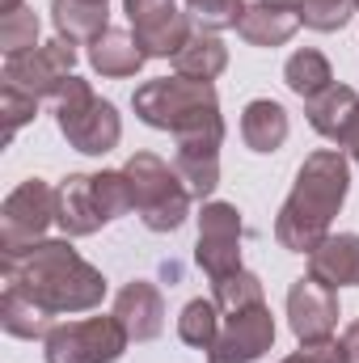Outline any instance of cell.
Instances as JSON below:
<instances>
[{"mask_svg": "<svg viewBox=\"0 0 359 363\" xmlns=\"http://www.w3.org/2000/svg\"><path fill=\"white\" fill-rule=\"evenodd\" d=\"M0 271H4V287L26 291L51 317L89 313L106 296V274L93 262H85L68 237L38 241V245L17 250V254H0Z\"/></svg>", "mask_w": 359, "mask_h": 363, "instance_id": "1", "label": "cell"}, {"mask_svg": "<svg viewBox=\"0 0 359 363\" xmlns=\"http://www.w3.org/2000/svg\"><path fill=\"white\" fill-rule=\"evenodd\" d=\"M351 190V157L343 148H317L296 169L292 194L275 216V241L287 254H313L326 237L334 216L343 211Z\"/></svg>", "mask_w": 359, "mask_h": 363, "instance_id": "2", "label": "cell"}, {"mask_svg": "<svg viewBox=\"0 0 359 363\" xmlns=\"http://www.w3.org/2000/svg\"><path fill=\"white\" fill-rule=\"evenodd\" d=\"M131 106H136V118H140V123H148V127H157V131H170L174 140L224 131L220 97H216L211 85H203V81H186V77L148 81V85L136 89Z\"/></svg>", "mask_w": 359, "mask_h": 363, "instance_id": "3", "label": "cell"}, {"mask_svg": "<svg viewBox=\"0 0 359 363\" xmlns=\"http://www.w3.org/2000/svg\"><path fill=\"white\" fill-rule=\"evenodd\" d=\"M127 186H131V203H136V216L144 220V228L153 233H174L186 224L190 216V190L178 178L174 165H165L157 152H131L127 165Z\"/></svg>", "mask_w": 359, "mask_h": 363, "instance_id": "4", "label": "cell"}, {"mask_svg": "<svg viewBox=\"0 0 359 363\" xmlns=\"http://www.w3.org/2000/svg\"><path fill=\"white\" fill-rule=\"evenodd\" d=\"M55 127H60V135L77 148V152H85V157H106L110 148H118V140H123V118H118V110L106 101V97H97L93 93L89 81H81V77H72L64 93L55 97Z\"/></svg>", "mask_w": 359, "mask_h": 363, "instance_id": "5", "label": "cell"}, {"mask_svg": "<svg viewBox=\"0 0 359 363\" xmlns=\"http://www.w3.org/2000/svg\"><path fill=\"white\" fill-rule=\"evenodd\" d=\"M127 330L118 317H85V321H64L43 338L47 363H118L127 351Z\"/></svg>", "mask_w": 359, "mask_h": 363, "instance_id": "6", "label": "cell"}, {"mask_svg": "<svg viewBox=\"0 0 359 363\" xmlns=\"http://www.w3.org/2000/svg\"><path fill=\"white\" fill-rule=\"evenodd\" d=\"M51 224H55V186H47L43 178H26L17 190H9L0 207V254H17L47 241Z\"/></svg>", "mask_w": 359, "mask_h": 363, "instance_id": "7", "label": "cell"}, {"mask_svg": "<svg viewBox=\"0 0 359 363\" xmlns=\"http://www.w3.org/2000/svg\"><path fill=\"white\" fill-rule=\"evenodd\" d=\"M77 43L68 38H51L34 51H21V55H4V85L30 93V97H60L64 85L77 77Z\"/></svg>", "mask_w": 359, "mask_h": 363, "instance_id": "8", "label": "cell"}, {"mask_svg": "<svg viewBox=\"0 0 359 363\" xmlns=\"http://www.w3.org/2000/svg\"><path fill=\"white\" fill-rule=\"evenodd\" d=\"M123 9H127L136 43L144 47L148 60H174L194 34L190 30L194 21L178 0H123Z\"/></svg>", "mask_w": 359, "mask_h": 363, "instance_id": "9", "label": "cell"}, {"mask_svg": "<svg viewBox=\"0 0 359 363\" xmlns=\"http://www.w3.org/2000/svg\"><path fill=\"white\" fill-rule=\"evenodd\" d=\"M194 262L207 279L241 271V211L233 203H203L199 211V241H194Z\"/></svg>", "mask_w": 359, "mask_h": 363, "instance_id": "10", "label": "cell"}, {"mask_svg": "<svg viewBox=\"0 0 359 363\" xmlns=\"http://www.w3.org/2000/svg\"><path fill=\"white\" fill-rule=\"evenodd\" d=\"M275 347V317L267 304L228 313V321L220 325V338L211 342L207 363H254Z\"/></svg>", "mask_w": 359, "mask_h": 363, "instance_id": "11", "label": "cell"}, {"mask_svg": "<svg viewBox=\"0 0 359 363\" xmlns=\"http://www.w3.org/2000/svg\"><path fill=\"white\" fill-rule=\"evenodd\" d=\"M287 325L300 342H326L338 330V291L317 283L313 274L287 287Z\"/></svg>", "mask_w": 359, "mask_h": 363, "instance_id": "12", "label": "cell"}, {"mask_svg": "<svg viewBox=\"0 0 359 363\" xmlns=\"http://www.w3.org/2000/svg\"><path fill=\"white\" fill-rule=\"evenodd\" d=\"M110 313L118 317V325L127 330L131 342H153V338H161V330H165V296H161L157 283H148V279L123 283Z\"/></svg>", "mask_w": 359, "mask_h": 363, "instance_id": "13", "label": "cell"}, {"mask_svg": "<svg viewBox=\"0 0 359 363\" xmlns=\"http://www.w3.org/2000/svg\"><path fill=\"white\" fill-rule=\"evenodd\" d=\"M55 224L64 228V237H93L97 228H106L93 174H68L55 186Z\"/></svg>", "mask_w": 359, "mask_h": 363, "instance_id": "14", "label": "cell"}, {"mask_svg": "<svg viewBox=\"0 0 359 363\" xmlns=\"http://www.w3.org/2000/svg\"><path fill=\"white\" fill-rule=\"evenodd\" d=\"M220 144H224V131H207V135H186V140H178L174 169L186 182L190 199H207L220 186Z\"/></svg>", "mask_w": 359, "mask_h": 363, "instance_id": "15", "label": "cell"}, {"mask_svg": "<svg viewBox=\"0 0 359 363\" xmlns=\"http://www.w3.org/2000/svg\"><path fill=\"white\" fill-rule=\"evenodd\" d=\"M309 274L326 287H359V233H330L313 254H309Z\"/></svg>", "mask_w": 359, "mask_h": 363, "instance_id": "16", "label": "cell"}, {"mask_svg": "<svg viewBox=\"0 0 359 363\" xmlns=\"http://www.w3.org/2000/svg\"><path fill=\"white\" fill-rule=\"evenodd\" d=\"M304 114H309V127L326 140H334L343 148L347 131L355 127L359 118V93L351 85H330L326 93H317L313 101H304Z\"/></svg>", "mask_w": 359, "mask_h": 363, "instance_id": "17", "label": "cell"}, {"mask_svg": "<svg viewBox=\"0 0 359 363\" xmlns=\"http://www.w3.org/2000/svg\"><path fill=\"white\" fill-rule=\"evenodd\" d=\"M287 131H292L287 110L279 101H270V97H254L241 110V140H245L250 152H263V157L267 152H279L287 144Z\"/></svg>", "mask_w": 359, "mask_h": 363, "instance_id": "18", "label": "cell"}, {"mask_svg": "<svg viewBox=\"0 0 359 363\" xmlns=\"http://www.w3.org/2000/svg\"><path fill=\"white\" fill-rule=\"evenodd\" d=\"M300 30V13L292 4H270V0H258L245 9L237 34L250 43V47H283L292 34Z\"/></svg>", "mask_w": 359, "mask_h": 363, "instance_id": "19", "label": "cell"}, {"mask_svg": "<svg viewBox=\"0 0 359 363\" xmlns=\"http://www.w3.org/2000/svg\"><path fill=\"white\" fill-rule=\"evenodd\" d=\"M51 21L60 38L89 47L93 38L110 30V9L101 0H51Z\"/></svg>", "mask_w": 359, "mask_h": 363, "instance_id": "20", "label": "cell"}, {"mask_svg": "<svg viewBox=\"0 0 359 363\" xmlns=\"http://www.w3.org/2000/svg\"><path fill=\"white\" fill-rule=\"evenodd\" d=\"M89 64H93V72H101V77H136L148 64V55L136 43V34L110 26L101 38L89 43Z\"/></svg>", "mask_w": 359, "mask_h": 363, "instance_id": "21", "label": "cell"}, {"mask_svg": "<svg viewBox=\"0 0 359 363\" xmlns=\"http://www.w3.org/2000/svg\"><path fill=\"white\" fill-rule=\"evenodd\" d=\"M224 68H228V47L216 34H203V30H194L190 43L174 55V77H186V81L211 85Z\"/></svg>", "mask_w": 359, "mask_h": 363, "instance_id": "22", "label": "cell"}, {"mask_svg": "<svg viewBox=\"0 0 359 363\" xmlns=\"http://www.w3.org/2000/svg\"><path fill=\"white\" fill-rule=\"evenodd\" d=\"M0 325H4V334H13V338H47V334L55 330V317H51L47 308H38L26 291L4 287V291H0Z\"/></svg>", "mask_w": 359, "mask_h": 363, "instance_id": "23", "label": "cell"}, {"mask_svg": "<svg viewBox=\"0 0 359 363\" xmlns=\"http://www.w3.org/2000/svg\"><path fill=\"white\" fill-rule=\"evenodd\" d=\"M283 85L296 93V97L313 101L317 93H326L330 85H334L330 60H326L317 47H300V51H292V55H287V64H283Z\"/></svg>", "mask_w": 359, "mask_h": 363, "instance_id": "24", "label": "cell"}, {"mask_svg": "<svg viewBox=\"0 0 359 363\" xmlns=\"http://www.w3.org/2000/svg\"><path fill=\"white\" fill-rule=\"evenodd\" d=\"M211 300H216V308L228 317V313H241V308H254V304H267V296H263V279L254 271H233L224 274V279H211Z\"/></svg>", "mask_w": 359, "mask_h": 363, "instance_id": "25", "label": "cell"}, {"mask_svg": "<svg viewBox=\"0 0 359 363\" xmlns=\"http://www.w3.org/2000/svg\"><path fill=\"white\" fill-rule=\"evenodd\" d=\"M178 338L194 351H211V342L220 338V308L216 300H190L178 317Z\"/></svg>", "mask_w": 359, "mask_h": 363, "instance_id": "26", "label": "cell"}, {"mask_svg": "<svg viewBox=\"0 0 359 363\" xmlns=\"http://www.w3.org/2000/svg\"><path fill=\"white\" fill-rule=\"evenodd\" d=\"M186 4V13H190V21H194V30H203V34H220V30H237L241 26V17H245V0H182Z\"/></svg>", "mask_w": 359, "mask_h": 363, "instance_id": "27", "label": "cell"}, {"mask_svg": "<svg viewBox=\"0 0 359 363\" xmlns=\"http://www.w3.org/2000/svg\"><path fill=\"white\" fill-rule=\"evenodd\" d=\"M34 47H43L38 43V17H34V9H17V13H4L0 17V51L4 55H21V51H34Z\"/></svg>", "mask_w": 359, "mask_h": 363, "instance_id": "28", "label": "cell"}, {"mask_svg": "<svg viewBox=\"0 0 359 363\" xmlns=\"http://www.w3.org/2000/svg\"><path fill=\"white\" fill-rule=\"evenodd\" d=\"M355 9H359V0H300V4H296L300 26L321 30V34L343 30V26L351 21V13H355Z\"/></svg>", "mask_w": 359, "mask_h": 363, "instance_id": "29", "label": "cell"}, {"mask_svg": "<svg viewBox=\"0 0 359 363\" xmlns=\"http://www.w3.org/2000/svg\"><path fill=\"white\" fill-rule=\"evenodd\" d=\"M34 110H38V97H30V93L13 89V85H0V114H4V144H13V135L34 118Z\"/></svg>", "mask_w": 359, "mask_h": 363, "instance_id": "30", "label": "cell"}, {"mask_svg": "<svg viewBox=\"0 0 359 363\" xmlns=\"http://www.w3.org/2000/svg\"><path fill=\"white\" fill-rule=\"evenodd\" d=\"M279 363H347V351L334 338H326V342H300V351H292L287 359H279Z\"/></svg>", "mask_w": 359, "mask_h": 363, "instance_id": "31", "label": "cell"}, {"mask_svg": "<svg viewBox=\"0 0 359 363\" xmlns=\"http://www.w3.org/2000/svg\"><path fill=\"white\" fill-rule=\"evenodd\" d=\"M343 351H347V363H359V321H351L347 330H343Z\"/></svg>", "mask_w": 359, "mask_h": 363, "instance_id": "32", "label": "cell"}, {"mask_svg": "<svg viewBox=\"0 0 359 363\" xmlns=\"http://www.w3.org/2000/svg\"><path fill=\"white\" fill-rule=\"evenodd\" d=\"M343 152H347V157L359 165V118H355V127L347 131V140H343Z\"/></svg>", "mask_w": 359, "mask_h": 363, "instance_id": "33", "label": "cell"}, {"mask_svg": "<svg viewBox=\"0 0 359 363\" xmlns=\"http://www.w3.org/2000/svg\"><path fill=\"white\" fill-rule=\"evenodd\" d=\"M17 9H21V0H0V17L4 13H17Z\"/></svg>", "mask_w": 359, "mask_h": 363, "instance_id": "34", "label": "cell"}, {"mask_svg": "<svg viewBox=\"0 0 359 363\" xmlns=\"http://www.w3.org/2000/svg\"><path fill=\"white\" fill-rule=\"evenodd\" d=\"M270 4H292V9H296V4H300V0H270Z\"/></svg>", "mask_w": 359, "mask_h": 363, "instance_id": "35", "label": "cell"}, {"mask_svg": "<svg viewBox=\"0 0 359 363\" xmlns=\"http://www.w3.org/2000/svg\"><path fill=\"white\" fill-rule=\"evenodd\" d=\"M101 4H106V0H101Z\"/></svg>", "mask_w": 359, "mask_h": 363, "instance_id": "36", "label": "cell"}]
</instances>
